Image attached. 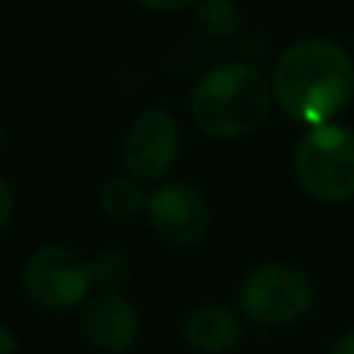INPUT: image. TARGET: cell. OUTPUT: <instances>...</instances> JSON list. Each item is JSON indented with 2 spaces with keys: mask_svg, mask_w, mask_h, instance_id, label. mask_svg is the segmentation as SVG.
<instances>
[{
  "mask_svg": "<svg viewBox=\"0 0 354 354\" xmlns=\"http://www.w3.org/2000/svg\"><path fill=\"white\" fill-rule=\"evenodd\" d=\"M196 22L207 36L227 39L241 30L243 11L235 0H199L196 3Z\"/></svg>",
  "mask_w": 354,
  "mask_h": 354,
  "instance_id": "11",
  "label": "cell"
},
{
  "mask_svg": "<svg viewBox=\"0 0 354 354\" xmlns=\"http://www.w3.org/2000/svg\"><path fill=\"white\" fill-rule=\"evenodd\" d=\"M14 210H17V196H14L11 180L0 171V230H6V227L11 224Z\"/></svg>",
  "mask_w": 354,
  "mask_h": 354,
  "instance_id": "13",
  "label": "cell"
},
{
  "mask_svg": "<svg viewBox=\"0 0 354 354\" xmlns=\"http://www.w3.org/2000/svg\"><path fill=\"white\" fill-rule=\"evenodd\" d=\"M144 8H149V11H163V14H169V11H183V8H188V6H194L196 0H138Z\"/></svg>",
  "mask_w": 354,
  "mask_h": 354,
  "instance_id": "14",
  "label": "cell"
},
{
  "mask_svg": "<svg viewBox=\"0 0 354 354\" xmlns=\"http://www.w3.org/2000/svg\"><path fill=\"white\" fill-rule=\"evenodd\" d=\"M238 304L243 315L257 326L293 324L313 304V282L293 266L268 263L243 279Z\"/></svg>",
  "mask_w": 354,
  "mask_h": 354,
  "instance_id": "5",
  "label": "cell"
},
{
  "mask_svg": "<svg viewBox=\"0 0 354 354\" xmlns=\"http://www.w3.org/2000/svg\"><path fill=\"white\" fill-rule=\"evenodd\" d=\"M271 105V80L252 64L227 61L194 86L191 119L213 138H243L268 122Z\"/></svg>",
  "mask_w": 354,
  "mask_h": 354,
  "instance_id": "2",
  "label": "cell"
},
{
  "mask_svg": "<svg viewBox=\"0 0 354 354\" xmlns=\"http://www.w3.org/2000/svg\"><path fill=\"white\" fill-rule=\"evenodd\" d=\"M329 354H354V332H346V335H340V337L332 343Z\"/></svg>",
  "mask_w": 354,
  "mask_h": 354,
  "instance_id": "16",
  "label": "cell"
},
{
  "mask_svg": "<svg viewBox=\"0 0 354 354\" xmlns=\"http://www.w3.org/2000/svg\"><path fill=\"white\" fill-rule=\"evenodd\" d=\"M19 343H17V335L11 332V326H6L0 321V354H17Z\"/></svg>",
  "mask_w": 354,
  "mask_h": 354,
  "instance_id": "15",
  "label": "cell"
},
{
  "mask_svg": "<svg viewBox=\"0 0 354 354\" xmlns=\"http://www.w3.org/2000/svg\"><path fill=\"white\" fill-rule=\"evenodd\" d=\"M351 61H354V39H351Z\"/></svg>",
  "mask_w": 354,
  "mask_h": 354,
  "instance_id": "18",
  "label": "cell"
},
{
  "mask_svg": "<svg viewBox=\"0 0 354 354\" xmlns=\"http://www.w3.org/2000/svg\"><path fill=\"white\" fill-rule=\"evenodd\" d=\"M97 199L111 218H133L136 213H144L147 194L136 177H111L100 185Z\"/></svg>",
  "mask_w": 354,
  "mask_h": 354,
  "instance_id": "10",
  "label": "cell"
},
{
  "mask_svg": "<svg viewBox=\"0 0 354 354\" xmlns=\"http://www.w3.org/2000/svg\"><path fill=\"white\" fill-rule=\"evenodd\" d=\"M185 343L205 354H221L238 346L243 335L241 318L221 304H202L188 313L183 324Z\"/></svg>",
  "mask_w": 354,
  "mask_h": 354,
  "instance_id": "9",
  "label": "cell"
},
{
  "mask_svg": "<svg viewBox=\"0 0 354 354\" xmlns=\"http://www.w3.org/2000/svg\"><path fill=\"white\" fill-rule=\"evenodd\" d=\"M299 185L321 202L354 196V130L326 122L307 127L293 152Z\"/></svg>",
  "mask_w": 354,
  "mask_h": 354,
  "instance_id": "3",
  "label": "cell"
},
{
  "mask_svg": "<svg viewBox=\"0 0 354 354\" xmlns=\"http://www.w3.org/2000/svg\"><path fill=\"white\" fill-rule=\"evenodd\" d=\"M88 268H91L94 288L100 290H119L130 277V260L124 252H116V249H105L94 254L88 260Z\"/></svg>",
  "mask_w": 354,
  "mask_h": 354,
  "instance_id": "12",
  "label": "cell"
},
{
  "mask_svg": "<svg viewBox=\"0 0 354 354\" xmlns=\"http://www.w3.org/2000/svg\"><path fill=\"white\" fill-rule=\"evenodd\" d=\"M3 152H6V130L0 124V158H3Z\"/></svg>",
  "mask_w": 354,
  "mask_h": 354,
  "instance_id": "17",
  "label": "cell"
},
{
  "mask_svg": "<svg viewBox=\"0 0 354 354\" xmlns=\"http://www.w3.org/2000/svg\"><path fill=\"white\" fill-rule=\"evenodd\" d=\"M144 218L160 241L171 246H191L207 232L210 207L188 183H166L147 194Z\"/></svg>",
  "mask_w": 354,
  "mask_h": 354,
  "instance_id": "6",
  "label": "cell"
},
{
  "mask_svg": "<svg viewBox=\"0 0 354 354\" xmlns=\"http://www.w3.org/2000/svg\"><path fill=\"white\" fill-rule=\"evenodd\" d=\"M83 335L102 354L127 351L138 337V310L119 290H97L80 307Z\"/></svg>",
  "mask_w": 354,
  "mask_h": 354,
  "instance_id": "8",
  "label": "cell"
},
{
  "mask_svg": "<svg viewBox=\"0 0 354 354\" xmlns=\"http://www.w3.org/2000/svg\"><path fill=\"white\" fill-rule=\"evenodd\" d=\"M22 290L25 296L53 313L83 307V301L94 293V279L88 260L64 243H44L33 249L22 263Z\"/></svg>",
  "mask_w": 354,
  "mask_h": 354,
  "instance_id": "4",
  "label": "cell"
},
{
  "mask_svg": "<svg viewBox=\"0 0 354 354\" xmlns=\"http://www.w3.org/2000/svg\"><path fill=\"white\" fill-rule=\"evenodd\" d=\"M271 94L293 122L326 124L354 97V61L329 39L293 41L274 64Z\"/></svg>",
  "mask_w": 354,
  "mask_h": 354,
  "instance_id": "1",
  "label": "cell"
},
{
  "mask_svg": "<svg viewBox=\"0 0 354 354\" xmlns=\"http://www.w3.org/2000/svg\"><path fill=\"white\" fill-rule=\"evenodd\" d=\"M180 127L163 108L141 111L124 136V166L136 180H160L174 169Z\"/></svg>",
  "mask_w": 354,
  "mask_h": 354,
  "instance_id": "7",
  "label": "cell"
}]
</instances>
